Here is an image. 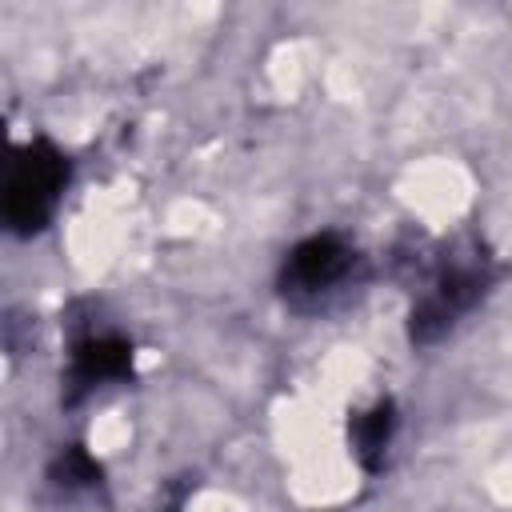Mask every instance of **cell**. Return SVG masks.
I'll use <instances>...</instances> for the list:
<instances>
[{
    "instance_id": "6da1fadb",
    "label": "cell",
    "mask_w": 512,
    "mask_h": 512,
    "mask_svg": "<svg viewBox=\"0 0 512 512\" xmlns=\"http://www.w3.org/2000/svg\"><path fill=\"white\" fill-rule=\"evenodd\" d=\"M60 184H64L60 156L48 152V148H28L24 160H20V164L12 168V176H8V196H4L8 220L20 224V228H36V224L48 216V208H52Z\"/></svg>"
},
{
    "instance_id": "7a4b0ae2",
    "label": "cell",
    "mask_w": 512,
    "mask_h": 512,
    "mask_svg": "<svg viewBox=\"0 0 512 512\" xmlns=\"http://www.w3.org/2000/svg\"><path fill=\"white\" fill-rule=\"evenodd\" d=\"M344 272H348V248H340L332 236H316L292 256L296 292H328L332 284L344 280Z\"/></svg>"
}]
</instances>
